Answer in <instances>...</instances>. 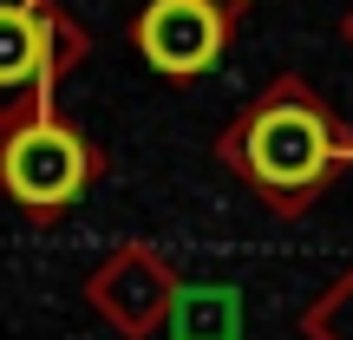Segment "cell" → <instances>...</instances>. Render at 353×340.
<instances>
[{"label":"cell","mask_w":353,"mask_h":340,"mask_svg":"<svg viewBox=\"0 0 353 340\" xmlns=\"http://www.w3.org/2000/svg\"><path fill=\"white\" fill-rule=\"evenodd\" d=\"M334 164V131L307 99H281L249 125V170L268 190H307Z\"/></svg>","instance_id":"1"},{"label":"cell","mask_w":353,"mask_h":340,"mask_svg":"<svg viewBox=\"0 0 353 340\" xmlns=\"http://www.w3.org/2000/svg\"><path fill=\"white\" fill-rule=\"evenodd\" d=\"M46 59V33L26 7H0V86H20Z\"/></svg>","instance_id":"4"},{"label":"cell","mask_w":353,"mask_h":340,"mask_svg":"<svg viewBox=\"0 0 353 340\" xmlns=\"http://www.w3.org/2000/svg\"><path fill=\"white\" fill-rule=\"evenodd\" d=\"M138 46L157 72L190 79L223 52V13L216 0H151L138 20Z\"/></svg>","instance_id":"3"},{"label":"cell","mask_w":353,"mask_h":340,"mask_svg":"<svg viewBox=\"0 0 353 340\" xmlns=\"http://www.w3.org/2000/svg\"><path fill=\"white\" fill-rule=\"evenodd\" d=\"M0 177H7V190L20 203L52 210V203L79 197V183H85V144L59 125H26L0 151Z\"/></svg>","instance_id":"2"}]
</instances>
